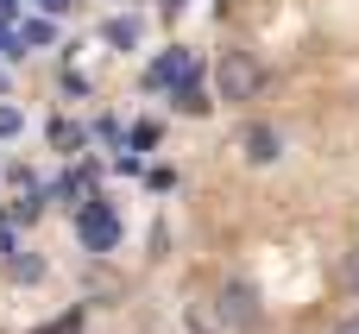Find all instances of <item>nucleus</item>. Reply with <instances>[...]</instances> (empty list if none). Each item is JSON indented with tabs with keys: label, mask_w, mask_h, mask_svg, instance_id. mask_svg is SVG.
I'll use <instances>...</instances> for the list:
<instances>
[{
	"label": "nucleus",
	"mask_w": 359,
	"mask_h": 334,
	"mask_svg": "<svg viewBox=\"0 0 359 334\" xmlns=\"http://www.w3.org/2000/svg\"><path fill=\"white\" fill-rule=\"evenodd\" d=\"M215 88H221V101L246 107V101L265 88V63H259L252 51H221V63H215Z\"/></svg>",
	"instance_id": "f257e3e1"
},
{
	"label": "nucleus",
	"mask_w": 359,
	"mask_h": 334,
	"mask_svg": "<svg viewBox=\"0 0 359 334\" xmlns=\"http://www.w3.org/2000/svg\"><path fill=\"white\" fill-rule=\"evenodd\" d=\"M215 316H221V328H227V334H252L259 322H265V303H259V290H252L246 278H233V284H221Z\"/></svg>",
	"instance_id": "f03ea898"
},
{
	"label": "nucleus",
	"mask_w": 359,
	"mask_h": 334,
	"mask_svg": "<svg viewBox=\"0 0 359 334\" xmlns=\"http://www.w3.org/2000/svg\"><path fill=\"white\" fill-rule=\"evenodd\" d=\"M240 158H246V164H278V158H284V139H278V126H265V120H246V126H240Z\"/></svg>",
	"instance_id": "7ed1b4c3"
},
{
	"label": "nucleus",
	"mask_w": 359,
	"mask_h": 334,
	"mask_svg": "<svg viewBox=\"0 0 359 334\" xmlns=\"http://www.w3.org/2000/svg\"><path fill=\"white\" fill-rule=\"evenodd\" d=\"M82 240H88V253H107V246L120 240V221H114V208H88V215H82Z\"/></svg>",
	"instance_id": "20e7f679"
},
{
	"label": "nucleus",
	"mask_w": 359,
	"mask_h": 334,
	"mask_svg": "<svg viewBox=\"0 0 359 334\" xmlns=\"http://www.w3.org/2000/svg\"><path fill=\"white\" fill-rule=\"evenodd\" d=\"M151 82H158V88H164V82H189V57H183V51H164V57L145 69V88H151Z\"/></svg>",
	"instance_id": "39448f33"
},
{
	"label": "nucleus",
	"mask_w": 359,
	"mask_h": 334,
	"mask_svg": "<svg viewBox=\"0 0 359 334\" xmlns=\"http://www.w3.org/2000/svg\"><path fill=\"white\" fill-rule=\"evenodd\" d=\"M208 107H215V101H208L196 82H177V114H208Z\"/></svg>",
	"instance_id": "423d86ee"
},
{
	"label": "nucleus",
	"mask_w": 359,
	"mask_h": 334,
	"mask_svg": "<svg viewBox=\"0 0 359 334\" xmlns=\"http://www.w3.org/2000/svg\"><path fill=\"white\" fill-rule=\"evenodd\" d=\"M189 334H227L221 316H215V303H196V309H189Z\"/></svg>",
	"instance_id": "0eeeda50"
},
{
	"label": "nucleus",
	"mask_w": 359,
	"mask_h": 334,
	"mask_svg": "<svg viewBox=\"0 0 359 334\" xmlns=\"http://www.w3.org/2000/svg\"><path fill=\"white\" fill-rule=\"evenodd\" d=\"M107 38L126 51V44H139V25H133V19H107Z\"/></svg>",
	"instance_id": "6e6552de"
},
{
	"label": "nucleus",
	"mask_w": 359,
	"mask_h": 334,
	"mask_svg": "<svg viewBox=\"0 0 359 334\" xmlns=\"http://www.w3.org/2000/svg\"><path fill=\"white\" fill-rule=\"evenodd\" d=\"M44 334H82V309H69V316H57V322H50Z\"/></svg>",
	"instance_id": "1a4fd4ad"
},
{
	"label": "nucleus",
	"mask_w": 359,
	"mask_h": 334,
	"mask_svg": "<svg viewBox=\"0 0 359 334\" xmlns=\"http://www.w3.org/2000/svg\"><path fill=\"white\" fill-rule=\"evenodd\" d=\"M341 278H347V284H353V290H359V246H353V253H347V259H341Z\"/></svg>",
	"instance_id": "9d476101"
},
{
	"label": "nucleus",
	"mask_w": 359,
	"mask_h": 334,
	"mask_svg": "<svg viewBox=\"0 0 359 334\" xmlns=\"http://www.w3.org/2000/svg\"><path fill=\"white\" fill-rule=\"evenodd\" d=\"M6 133H19V114H13V107H0V139H6Z\"/></svg>",
	"instance_id": "9b49d317"
},
{
	"label": "nucleus",
	"mask_w": 359,
	"mask_h": 334,
	"mask_svg": "<svg viewBox=\"0 0 359 334\" xmlns=\"http://www.w3.org/2000/svg\"><path fill=\"white\" fill-rule=\"evenodd\" d=\"M334 334H359V316H341V322H334Z\"/></svg>",
	"instance_id": "f8f14e48"
},
{
	"label": "nucleus",
	"mask_w": 359,
	"mask_h": 334,
	"mask_svg": "<svg viewBox=\"0 0 359 334\" xmlns=\"http://www.w3.org/2000/svg\"><path fill=\"white\" fill-rule=\"evenodd\" d=\"M164 13H183V0H164Z\"/></svg>",
	"instance_id": "ddd939ff"
},
{
	"label": "nucleus",
	"mask_w": 359,
	"mask_h": 334,
	"mask_svg": "<svg viewBox=\"0 0 359 334\" xmlns=\"http://www.w3.org/2000/svg\"><path fill=\"white\" fill-rule=\"evenodd\" d=\"M63 6H76V0H50V13H63Z\"/></svg>",
	"instance_id": "4468645a"
},
{
	"label": "nucleus",
	"mask_w": 359,
	"mask_h": 334,
	"mask_svg": "<svg viewBox=\"0 0 359 334\" xmlns=\"http://www.w3.org/2000/svg\"><path fill=\"white\" fill-rule=\"evenodd\" d=\"M6 246H13V240H6V227H0V253H6Z\"/></svg>",
	"instance_id": "2eb2a0df"
}]
</instances>
